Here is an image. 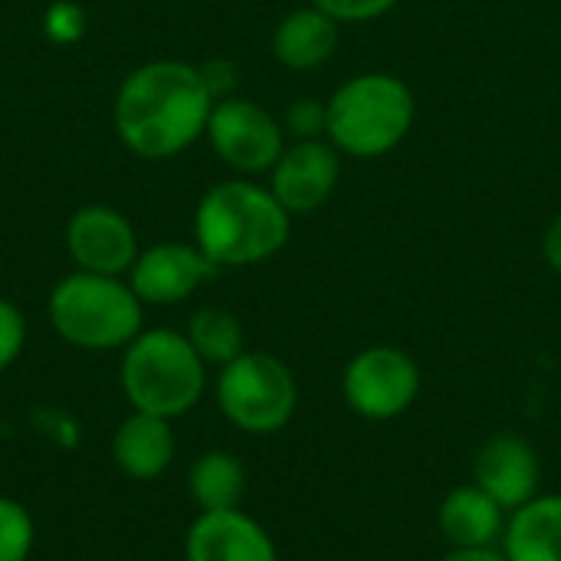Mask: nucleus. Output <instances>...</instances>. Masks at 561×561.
I'll list each match as a JSON object with an SVG mask.
<instances>
[{"label": "nucleus", "mask_w": 561, "mask_h": 561, "mask_svg": "<svg viewBox=\"0 0 561 561\" xmlns=\"http://www.w3.org/2000/svg\"><path fill=\"white\" fill-rule=\"evenodd\" d=\"M201 76L210 89L214 99H227L233 95V85H237V66L230 59H210L201 66Z\"/></svg>", "instance_id": "25"}, {"label": "nucleus", "mask_w": 561, "mask_h": 561, "mask_svg": "<svg viewBox=\"0 0 561 561\" xmlns=\"http://www.w3.org/2000/svg\"><path fill=\"white\" fill-rule=\"evenodd\" d=\"M417 99L394 72H358L325 99V138L345 158L391 154L414 128Z\"/></svg>", "instance_id": "3"}, {"label": "nucleus", "mask_w": 561, "mask_h": 561, "mask_svg": "<svg viewBox=\"0 0 561 561\" xmlns=\"http://www.w3.org/2000/svg\"><path fill=\"white\" fill-rule=\"evenodd\" d=\"M26 348V316L13 299L0 296V371L16 365Z\"/></svg>", "instance_id": "23"}, {"label": "nucleus", "mask_w": 561, "mask_h": 561, "mask_svg": "<svg viewBox=\"0 0 561 561\" xmlns=\"http://www.w3.org/2000/svg\"><path fill=\"white\" fill-rule=\"evenodd\" d=\"M178 454V437L171 421L131 411L112 434V460L122 477L151 483L164 477L174 463Z\"/></svg>", "instance_id": "14"}, {"label": "nucleus", "mask_w": 561, "mask_h": 561, "mask_svg": "<svg viewBox=\"0 0 561 561\" xmlns=\"http://www.w3.org/2000/svg\"><path fill=\"white\" fill-rule=\"evenodd\" d=\"M89 30V16L76 0H56L43 13V36L56 46L79 43Z\"/></svg>", "instance_id": "21"}, {"label": "nucleus", "mask_w": 561, "mask_h": 561, "mask_svg": "<svg viewBox=\"0 0 561 561\" xmlns=\"http://www.w3.org/2000/svg\"><path fill=\"white\" fill-rule=\"evenodd\" d=\"M421 394V368L398 345H368L342 368V401L362 421H398Z\"/></svg>", "instance_id": "7"}, {"label": "nucleus", "mask_w": 561, "mask_h": 561, "mask_svg": "<svg viewBox=\"0 0 561 561\" xmlns=\"http://www.w3.org/2000/svg\"><path fill=\"white\" fill-rule=\"evenodd\" d=\"M342 181V154L329 138L293 141L270 171L273 197L293 214L309 217L325 207Z\"/></svg>", "instance_id": "10"}, {"label": "nucleus", "mask_w": 561, "mask_h": 561, "mask_svg": "<svg viewBox=\"0 0 561 561\" xmlns=\"http://www.w3.org/2000/svg\"><path fill=\"white\" fill-rule=\"evenodd\" d=\"M118 388L131 411L178 421L207 391V365L178 329H141L118 362Z\"/></svg>", "instance_id": "4"}, {"label": "nucleus", "mask_w": 561, "mask_h": 561, "mask_svg": "<svg viewBox=\"0 0 561 561\" xmlns=\"http://www.w3.org/2000/svg\"><path fill=\"white\" fill-rule=\"evenodd\" d=\"M204 138L210 141L214 154L240 178L270 174L286 151L283 118L247 95L217 99Z\"/></svg>", "instance_id": "8"}, {"label": "nucleus", "mask_w": 561, "mask_h": 561, "mask_svg": "<svg viewBox=\"0 0 561 561\" xmlns=\"http://www.w3.org/2000/svg\"><path fill=\"white\" fill-rule=\"evenodd\" d=\"M33 546L36 523L30 510L13 496H0V561H30Z\"/></svg>", "instance_id": "20"}, {"label": "nucleus", "mask_w": 561, "mask_h": 561, "mask_svg": "<svg viewBox=\"0 0 561 561\" xmlns=\"http://www.w3.org/2000/svg\"><path fill=\"white\" fill-rule=\"evenodd\" d=\"M187 493L201 513L237 510L247 496V467L230 450H207L187 470Z\"/></svg>", "instance_id": "18"}, {"label": "nucleus", "mask_w": 561, "mask_h": 561, "mask_svg": "<svg viewBox=\"0 0 561 561\" xmlns=\"http://www.w3.org/2000/svg\"><path fill=\"white\" fill-rule=\"evenodd\" d=\"M339 49V23L319 7L289 10L273 30V56L293 72H309L325 66Z\"/></svg>", "instance_id": "16"}, {"label": "nucleus", "mask_w": 561, "mask_h": 561, "mask_svg": "<svg viewBox=\"0 0 561 561\" xmlns=\"http://www.w3.org/2000/svg\"><path fill=\"white\" fill-rule=\"evenodd\" d=\"M283 128L286 135H293L296 141H309V138H325V102L322 99H293L286 105L283 115Z\"/></svg>", "instance_id": "22"}, {"label": "nucleus", "mask_w": 561, "mask_h": 561, "mask_svg": "<svg viewBox=\"0 0 561 561\" xmlns=\"http://www.w3.org/2000/svg\"><path fill=\"white\" fill-rule=\"evenodd\" d=\"M293 233V214L253 178L207 187L194 210V243L217 270H243L273 260Z\"/></svg>", "instance_id": "2"}, {"label": "nucleus", "mask_w": 561, "mask_h": 561, "mask_svg": "<svg viewBox=\"0 0 561 561\" xmlns=\"http://www.w3.org/2000/svg\"><path fill=\"white\" fill-rule=\"evenodd\" d=\"M214 401L224 421L250 437L289 427L299 408V385L286 362L270 352H243L217 371Z\"/></svg>", "instance_id": "6"}, {"label": "nucleus", "mask_w": 561, "mask_h": 561, "mask_svg": "<svg viewBox=\"0 0 561 561\" xmlns=\"http://www.w3.org/2000/svg\"><path fill=\"white\" fill-rule=\"evenodd\" d=\"M440 561H506L503 549L490 546V549H450Z\"/></svg>", "instance_id": "27"}, {"label": "nucleus", "mask_w": 561, "mask_h": 561, "mask_svg": "<svg viewBox=\"0 0 561 561\" xmlns=\"http://www.w3.org/2000/svg\"><path fill=\"white\" fill-rule=\"evenodd\" d=\"M542 256H546L549 270L561 276V214H556V217H552V224L546 227V237H542Z\"/></svg>", "instance_id": "26"}, {"label": "nucleus", "mask_w": 561, "mask_h": 561, "mask_svg": "<svg viewBox=\"0 0 561 561\" xmlns=\"http://www.w3.org/2000/svg\"><path fill=\"white\" fill-rule=\"evenodd\" d=\"M214 276L217 266L204 256L197 243L161 240L138 253L125 279L145 306H178Z\"/></svg>", "instance_id": "11"}, {"label": "nucleus", "mask_w": 561, "mask_h": 561, "mask_svg": "<svg viewBox=\"0 0 561 561\" xmlns=\"http://www.w3.org/2000/svg\"><path fill=\"white\" fill-rule=\"evenodd\" d=\"M539 454L519 434H496L490 437L477 460H473V483L490 493L506 513H516L529 500L539 496Z\"/></svg>", "instance_id": "13"}, {"label": "nucleus", "mask_w": 561, "mask_h": 561, "mask_svg": "<svg viewBox=\"0 0 561 561\" xmlns=\"http://www.w3.org/2000/svg\"><path fill=\"white\" fill-rule=\"evenodd\" d=\"M184 561H279L273 536L240 506L197 513L184 536Z\"/></svg>", "instance_id": "12"}, {"label": "nucleus", "mask_w": 561, "mask_h": 561, "mask_svg": "<svg viewBox=\"0 0 561 561\" xmlns=\"http://www.w3.org/2000/svg\"><path fill=\"white\" fill-rule=\"evenodd\" d=\"M322 13H329L339 26L342 23H368L391 13L401 0H309Z\"/></svg>", "instance_id": "24"}, {"label": "nucleus", "mask_w": 561, "mask_h": 561, "mask_svg": "<svg viewBox=\"0 0 561 561\" xmlns=\"http://www.w3.org/2000/svg\"><path fill=\"white\" fill-rule=\"evenodd\" d=\"M214 95L201 66L181 59H151L131 69L112 105L118 141L145 161H168L204 138Z\"/></svg>", "instance_id": "1"}, {"label": "nucleus", "mask_w": 561, "mask_h": 561, "mask_svg": "<svg viewBox=\"0 0 561 561\" xmlns=\"http://www.w3.org/2000/svg\"><path fill=\"white\" fill-rule=\"evenodd\" d=\"M187 342L194 345V352L201 355V362L207 368H224L233 358H240L247 352V332L243 322L230 312V309H217V306H204L187 319L184 329Z\"/></svg>", "instance_id": "19"}, {"label": "nucleus", "mask_w": 561, "mask_h": 561, "mask_svg": "<svg viewBox=\"0 0 561 561\" xmlns=\"http://www.w3.org/2000/svg\"><path fill=\"white\" fill-rule=\"evenodd\" d=\"M62 240L72 266L99 276H128V270L141 253L135 224L108 204L79 207L66 220Z\"/></svg>", "instance_id": "9"}, {"label": "nucleus", "mask_w": 561, "mask_h": 561, "mask_svg": "<svg viewBox=\"0 0 561 561\" xmlns=\"http://www.w3.org/2000/svg\"><path fill=\"white\" fill-rule=\"evenodd\" d=\"M510 513L483 493L477 483L454 486L437 510L440 536L450 542V549H490L503 542Z\"/></svg>", "instance_id": "15"}, {"label": "nucleus", "mask_w": 561, "mask_h": 561, "mask_svg": "<svg viewBox=\"0 0 561 561\" xmlns=\"http://www.w3.org/2000/svg\"><path fill=\"white\" fill-rule=\"evenodd\" d=\"M500 549L506 561H561V493H539L510 513Z\"/></svg>", "instance_id": "17"}, {"label": "nucleus", "mask_w": 561, "mask_h": 561, "mask_svg": "<svg viewBox=\"0 0 561 561\" xmlns=\"http://www.w3.org/2000/svg\"><path fill=\"white\" fill-rule=\"evenodd\" d=\"M53 332L79 352H122L145 329V302L125 276L72 270L46 299Z\"/></svg>", "instance_id": "5"}]
</instances>
